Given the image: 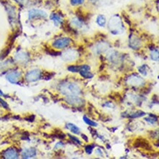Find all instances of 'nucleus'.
I'll list each match as a JSON object with an SVG mask.
<instances>
[{"label": "nucleus", "mask_w": 159, "mask_h": 159, "mask_svg": "<svg viewBox=\"0 0 159 159\" xmlns=\"http://www.w3.org/2000/svg\"><path fill=\"white\" fill-rule=\"evenodd\" d=\"M59 90L63 95H65L67 97L78 96V95L81 92L80 87L77 84L71 82H66L61 84Z\"/></svg>", "instance_id": "1"}, {"label": "nucleus", "mask_w": 159, "mask_h": 159, "mask_svg": "<svg viewBox=\"0 0 159 159\" xmlns=\"http://www.w3.org/2000/svg\"><path fill=\"white\" fill-rule=\"evenodd\" d=\"M108 26H109V30L113 35L120 34L124 30L123 23H122L120 18L118 15L113 16L109 21Z\"/></svg>", "instance_id": "2"}, {"label": "nucleus", "mask_w": 159, "mask_h": 159, "mask_svg": "<svg viewBox=\"0 0 159 159\" xmlns=\"http://www.w3.org/2000/svg\"><path fill=\"white\" fill-rule=\"evenodd\" d=\"M70 39L68 38H61L56 39L55 41L53 43V46L57 49H63L68 47L70 43Z\"/></svg>", "instance_id": "3"}, {"label": "nucleus", "mask_w": 159, "mask_h": 159, "mask_svg": "<svg viewBox=\"0 0 159 159\" xmlns=\"http://www.w3.org/2000/svg\"><path fill=\"white\" fill-rule=\"evenodd\" d=\"M78 56V53L76 51L70 49V50L66 51L64 54V59L65 61L72 62L76 60V59Z\"/></svg>", "instance_id": "4"}, {"label": "nucleus", "mask_w": 159, "mask_h": 159, "mask_svg": "<svg viewBox=\"0 0 159 159\" xmlns=\"http://www.w3.org/2000/svg\"><path fill=\"white\" fill-rule=\"evenodd\" d=\"M47 16V14L44 11L40 10H32L29 13V19H35L36 18H46Z\"/></svg>", "instance_id": "5"}, {"label": "nucleus", "mask_w": 159, "mask_h": 159, "mask_svg": "<svg viewBox=\"0 0 159 159\" xmlns=\"http://www.w3.org/2000/svg\"><path fill=\"white\" fill-rule=\"evenodd\" d=\"M129 43H130V47L134 49H138L141 46V40L136 35H130V39H129Z\"/></svg>", "instance_id": "6"}, {"label": "nucleus", "mask_w": 159, "mask_h": 159, "mask_svg": "<svg viewBox=\"0 0 159 159\" xmlns=\"http://www.w3.org/2000/svg\"><path fill=\"white\" fill-rule=\"evenodd\" d=\"M26 79L29 82H35L40 77V71L39 70H33L29 71L26 75Z\"/></svg>", "instance_id": "7"}, {"label": "nucleus", "mask_w": 159, "mask_h": 159, "mask_svg": "<svg viewBox=\"0 0 159 159\" xmlns=\"http://www.w3.org/2000/svg\"><path fill=\"white\" fill-rule=\"evenodd\" d=\"M90 69V68L88 65H83V66L80 67V70L79 72H80L81 76L85 79H91V78H93V75L89 72Z\"/></svg>", "instance_id": "8"}, {"label": "nucleus", "mask_w": 159, "mask_h": 159, "mask_svg": "<svg viewBox=\"0 0 159 159\" xmlns=\"http://www.w3.org/2000/svg\"><path fill=\"white\" fill-rule=\"evenodd\" d=\"M134 145H135V147H142L145 150H147V151H152V150H153L151 146L150 145V144H148L146 140L142 139H137V140L136 141Z\"/></svg>", "instance_id": "9"}, {"label": "nucleus", "mask_w": 159, "mask_h": 159, "mask_svg": "<svg viewBox=\"0 0 159 159\" xmlns=\"http://www.w3.org/2000/svg\"><path fill=\"white\" fill-rule=\"evenodd\" d=\"M66 100H67V102H68V103L71 104V105H73V106H76V105H78V106L79 105V106H80V105H82V100L80 98H79V97H78V96H69V97H67Z\"/></svg>", "instance_id": "10"}, {"label": "nucleus", "mask_w": 159, "mask_h": 159, "mask_svg": "<svg viewBox=\"0 0 159 159\" xmlns=\"http://www.w3.org/2000/svg\"><path fill=\"white\" fill-rule=\"evenodd\" d=\"M21 74L18 72H12V73H9L7 76V79H8V81H10L12 83H16L19 80V77H20Z\"/></svg>", "instance_id": "11"}, {"label": "nucleus", "mask_w": 159, "mask_h": 159, "mask_svg": "<svg viewBox=\"0 0 159 159\" xmlns=\"http://www.w3.org/2000/svg\"><path fill=\"white\" fill-rule=\"evenodd\" d=\"M5 157L6 158H17L18 153L15 150L8 149L5 152Z\"/></svg>", "instance_id": "12"}, {"label": "nucleus", "mask_w": 159, "mask_h": 159, "mask_svg": "<svg viewBox=\"0 0 159 159\" xmlns=\"http://www.w3.org/2000/svg\"><path fill=\"white\" fill-rule=\"evenodd\" d=\"M51 19L54 22V24L56 26L59 25V24H63V19L57 13H52L51 15Z\"/></svg>", "instance_id": "13"}, {"label": "nucleus", "mask_w": 159, "mask_h": 159, "mask_svg": "<svg viewBox=\"0 0 159 159\" xmlns=\"http://www.w3.org/2000/svg\"><path fill=\"white\" fill-rule=\"evenodd\" d=\"M66 128L75 134H80L81 133L80 128L76 125L73 124V123H68V124L66 125Z\"/></svg>", "instance_id": "14"}, {"label": "nucleus", "mask_w": 159, "mask_h": 159, "mask_svg": "<svg viewBox=\"0 0 159 159\" xmlns=\"http://www.w3.org/2000/svg\"><path fill=\"white\" fill-rule=\"evenodd\" d=\"M96 23L98 24V26H101V27H104L107 24V19L106 17L103 15H98L96 19Z\"/></svg>", "instance_id": "15"}, {"label": "nucleus", "mask_w": 159, "mask_h": 159, "mask_svg": "<svg viewBox=\"0 0 159 159\" xmlns=\"http://www.w3.org/2000/svg\"><path fill=\"white\" fill-rule=\"evenodd\" d=\"M36 155V151H35V149H28L26 150L23 153V157L24 158H30V157L35 156Z\"/></svg>", "instance_id": "16"}, {"label": "nucleus", "mask_w": 159, "mask_h": 159, "mask_svg": "<svg viewBox=\"0 0 159 159\" xmlns=\"http://www.w3.org/2000/svg\"><path fill=\"white\" fill-rule=\"evenodd\" d=\"M15 58H16V60L19 61L20 63H24V61H26L28 59V56L26 55V53L24 52H20L15 56Z\"/></svg>", "instance_id": "17"}, {"label": "nucleus", "mask_w": 159, "mask_h": 159, "mask_svg": "<svg viewBox=\"0 0 159 159\" xmlns=\"http://www.w3.org/2000/svg\"><path fill=\"white\" fill-rule=\"evenodd\" d=\"M84 121L85 122L86 124L89 125L90 126H91V127H97V126H98V123H95V122L90 120L89 118H87L85 116L84 117Z\"/></svg>", "instance_id": "18"}, {"label": "nucleus", "mask_w": 159, "mask_h": 159, "mask_svg": "<svg viewBox=\"0 0 159 159\" xmlns=\"http://www.w3.org/2000/svg\"><path fill=\"white\" fill-rule=\"evenodd\" d=\"M151 58L152 59H153L154 61H158V51L155 50V49H154V50L151 53Z\"/></svg>", "instance_id": "19"}, {"label": "nucleus", "mask_w": 159, "mask_h": 159, "mask_svg": "<svg viewBox=\"0 0 159 159\" xmlns=\"http://www.w3.org/2000/svg\"><path fill=\"white\" fill-rule=\"evenodd\" d=\"M68 70L71 72H73V73H76V72H79V70H80V66H70L68 68Z\"/></svg>", "instance_id": "20"}, {"label": "nucleus", "mask_w": 159, "mask_h": 159, "mask_svg": "<svg viewBox=\"0 0 159 159\" xmlns=\"http://www.w3.org/2000/svg\"><path fill=\"white\" fill-rule=\"evenodd\" d=\"M84 0H70V3L73 6H76V5H82L84 3Z\"/></svg>", "instance_id": "21"}, {"label": "nucleus", "mask_w": 159, "mask_h": 159, "mask_svg": "<svg viewBox=\"0 0 159 159\" xmlns=\"http://www.w3.org/2000/svg\"><path fill=\"white\" fill-rule=\"evenodd\" d=\"M93 147H94V145H91V144H90V145H86V147H85V151L86 152V153H88V154H91L92 152H93Z\"/></svg>", "instance_id": "22"}, {"label": "nucleus", "mask_w": 159, "mask_h": 159, "mask_svg": "<svg viewBox=\"0 0 159 159\" xmlns=\"http://www.w3.org/2000/svg\"><path fill=\"white\" fill-rule=\"evenodd\" d=\"M68 136L70 137V139H71V140L73 141V142L76 143V144H82V142H81V141L79 140L78 138L75 137H73V136H70V135H68Z\"/></svg>", "instance_id": "23"}, {"label": "nucleus", "mask_w": 159, "mask_h": 159, "mask_svg": "<svg viewBox=\"0 0 159 159\" xmlns=\"http://www.w3.org/2000/svg\"><path fill=\"white\" fill-rule=\"evenodd\" d=\"M14 1L19 3V4H25L26 2H27V0H14Z\"/></svg>", "instance_id": "24"}, {"label": "nucleus", "mask_w": 159, "mask_h": 159, "mask_svg": "<svg viewBox=\"0 0 159 159\" xmlns=\"http://www.w3.org/2000/svg\"><path fill=\"white\" fill-rule=\"evenodd\" d=\"M82 137H83V139H84V140L86 141V142H88V139H87V137H86V136L84 135V134H82Z\"/></svg>", "instance_id": "25"}]
</instances>
